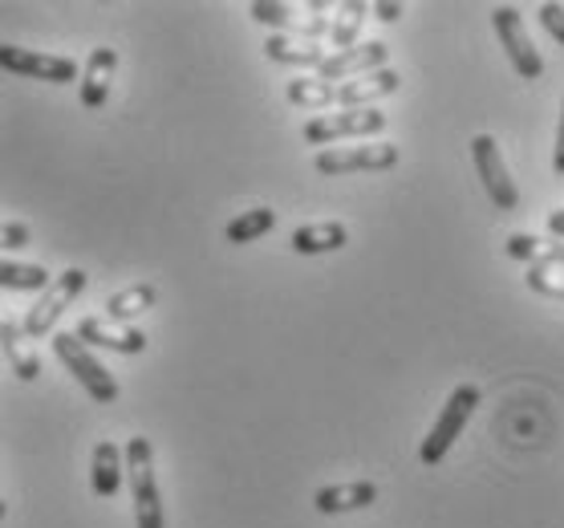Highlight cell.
Listing matches in <instances>:
<instances>
[{
    "label": "cell",
    "mask_w": 564,
    "mask_h": 528,
    "mask_svg": "<svg viewBox=\"0 0 564 528\" xmlns=\"http://www.w3.org/2000/svg\"><path fill=\"white\" fill-rule=\"evenodd\" d=\"M549 233L556 236V240H564V207H556V212H549Z\"/></svg>",
    "instance_id": "obj_32"
},
{
    "label": "cell",
    "mask_w": 564,
    "mask_h": 528,
    "mask_svg": "<svg viewBox=\"0 0 564 528\" xmlns=\"http://www.w3.org/2000/svg\"><path fill=\"white\" fill-rule=\"evenodd\" d=\"M0 69H4V74H17V78L53 82V86L77 82V65H74V57H62V53L21 50V45H0Z\"/></svg>",
    "instance_id": "obj_10"
},
{
    "label": "cell",
    "mask_w": 564,
    "mask_h": 528,
    "mask_svg": "<svg viewBox=\"0 0 564 528\" xmlns=\"http://www.w3.org/2000/svg\"><path fill=\"white\" fill-rule=\"evenodd\" d=\"M386 62H390V50H386V41H358L354 50L325 53V62L317 65V78L334 86V82L361 78V74L386 69Z\"/></svg>",
    "instance_id": "obj_11"
},
{
    "label": "cell",
    "mask_w": 564,
    "mask_h": 528,
    "mask_svg": "<svg viewBox=\"0 0 564 528\" xmlns=\"http://www.w3.org/2000/svg\"><path fill=\"white\" fill-rule=\"evenodd\" d=\"M373 500H378V484H370V479H354V484H329V488H317L313 508L325 516H337V513L370 508Z\"/></svg>",
    "instance_id": "obj_16"
},
{
    "label": "cell",
    "mask_w": 564,
    "mask_h": 528,
    "mask_svg": "<svg viewBox=\"0 0 564 528\" xmlns=\"http://www.w3.org/2000/svg\"><path fill=\"white\" fill-rule=\"evenodd\" d=\"M386 130V115L378 106L366 110H337V115H317L305 122V142L313 147H334L341 139H373Z\"/></svg>",
    "instance_id": "obj_5"
},
{
    "label": "cell",
    "mask_w": 564,
    "mask_h": 528,
    "mask_svg": "<svg viewBox=\"0 0 564 528\" xmlns=\"http://www.w3.org/2000/svg\"><path fill=\"white\" fill-rule=\"evenodd\" d=\"M82 289H86V272L82 269H65L62 277H53V281L41 289L37 301H33V310L25 313V322H21L25 337H33V342H37V337H50L57 317L82 297Z\"/></svg>",
    "instance_id": "obj_4"
},
{
    "label": "cell",
    "mask_w": 564,
    "mask_h": 528,
    "mask_svg": "<svg viewBox=\"0 0 564 528\" xmlns=\"http://www.w3.org/2000/svg\"><path fill=\"white\" fill-rule=\"evenodd\" d=\"M33 245V233L29 224H17V219H0V252H21V248Z\"/></svg>",
    "instance_id": "obj_27"
},
{
    "label": "cell",
    "mask_w": 564,
    "mask_h": 528,
    "mask_svg": "<svg viewBox=\"0 0 564 528\" xmlns=\"http://www.w3.org/2000/svg\"><path fill=\"white\" fill-rule=\"evenodd\" d=\"M394 142H358V147H325L313 168L321 175H354V171H390L398 168Z\"/></svg>",
    "instance_id": "obj_9"
},
{
    "label": "cell",
    "mask_w": 564,
    "mask_h": 528,
    "mask_svg": "<svg viewBox=\"0 0 564 528\" xmlns=\"http://www.w3.org/2000/svg\"><path fill=\"white\" fill-rule=\"evenodd\" d=\"M122 479H127L122 448H118L115 439H102V443L94 448V460H90V488H94V496H102V500L118 496Z\"/></svg>",
    "instance_id": "obj_17"
},
{
    "label": "cell",
    "mask_w": 564,
    "mask_h": 528,
    "mask_svg": "<svg viewBox=\"0 0 564 528\" xmlns=\"http://www.w3.org/2000/svg\"><path fill=\"white\" fill-rule=\"evenodd\" d=\"M272 228H276V212H272V207H252V212H240V216L224 228V240H228V245H252L260 236H269Z\"/></svg>",
    "instance_id": "obj_22"
},
{
    "label": "cell",
    "mask_w": 564,
    "mask_h": 528,
    "mask_svg": "<svg viewBox=\"0 0 564 528\" xmlns=\"http://www.w3.org/2000/svg\"><path fill=\"white\" fill-rule=\"evenodd\" d=\"M248 13L252 21L260 25H272V29H284V37H301V41H321L329 33V4H321L313 0L308 4V17H301L305 9H296V4H276V0H257V4H248Z\"/></svg>",
    "instance_id": "obj_7"
},
{
    "label": "cell",
    "mask_w": 564,
    "mask_h": 528,
    "mask_svg": "<svg viewBox=\"0 0 564 528\" xmlns=\"http://www.w3.org/2000/svg\"><path fill=\"white\" fill-rule=\"evenodd\" d=\"M50 346H53V354H57V362L74 374L82 387H86V395H90L94 402H118V395H122V390H118L115 374L94 358L86 342H77V334H65V330H62V334H53Z\"/></svg>",
    "instance_id": "obj_3"
},
{
    "label": "cell",
    "mask_w": 564,
    "mask_h": 528,
    "mask_svg": "<svg viewBox=\"0 0 564 528\" xmlns=\"http://www.w3.org/2000/svg\"><path fill=\"white\" fill-rule=\"evenodd\" d=\"M4 516H9V504H4V500H0V520H4Z\"/></svg>",
    "instance_id": "obj_33"
},
{
    "label": "cell",
    "mask_w": 564,
    "mask_h": 528,
    "mask_svg": "<svg viewBox=\"0 0 564 528\" xmlns=\"http://www.w3.org/2000/svg\"><path fill=\"white\" fill-rule=\"evenodd\" d=\"M471 163H475V175H479L484 187H488L491 204L500 207V212H516V207H520V187H516L512 171H508V163H503L500 142L491 139V134H475Z\"/></svg>",
    "instance_id": "obj_8"
},
{
    "label": "cell",
    "mask_w": 564,
    "mask_h": 528,
    "mask_svg": "<svg viewBox=\"0 0 564 528\" xmlns=\"http://www.w3.org/2000/svg\"><path fill=\"white\" fill-rule=\"evenodd\" d=\"M540 265H556V269H564V245H544Z\"/></svg>",
    "instance_id": "obj_31"
},
{
    "label": "cell",
    "mask_w": 564,
    "mask_h": 528,
    "mask_svg": "<svg viewBox=\"0 0 564 528\" xmlns=\"http://www.w3.org/2000/svg\"><path fill=\"white\" fill-rule=\"evenodd\" d=\"M524 281H528L532 293H544V297L564 301V269H556V265H528Z\"/></svg>",
    "instance_id": "obj_25"
},
{
    "label": "cell",
    "mask_w": 564,
    "mask_h": 528,
    "mask_svg": "<svg viewBox=\"0 0 564 528\" xmlns=\"http://www.w3.org/2000/svg\"><path fill=\"white\" fill-rule=\"evenodd\" d=\"M0 354H4V362L13 366V374L21 382L41 378V358L33 354V346H29L25 330H21L4 310H0Z\"/></svg>",
    "instance_id": "obj_15"
},
{
    "label": "cell",
    "mask_w": 564,
    "mask_h": 528,
    "mask_svg": "<svg viewBox=\"0 0 564 528\" xmlns=\"http://www.w3.org/2000/svg\"><path fill=\"white\" fill-rule=\"evenodd\" d=\"M540 25L549 29L556 45H564V4H540Z\"/></svg>",
    "instance_id": "obj_28"
},
{
    "label": "cell",
    "mask_w": 564,
    "mask_h": 528,
    "mask_svg": "<svg viewBox=\"0 0 564 528\" xmlns=\"http://www.w3.org/2000/svg\"><path fill=\"white\" fill-rule=\"evenodd\" d=\"M50 281H53L50 269H41V265L0 260V289H13V293H41Z\"/></svg>",
    "instance_id": "obj_23"
},
{
    "label": "cell",
    "mask_w": 564,
    "mask_h": 528,
    "mask_svg": "<svg viewBox=\"0 0 564 528\" xmlns=\"http://www.w3.org/2000/svg\"><path fill=\"white\" fill-rule=\"evenodd\" d=\"M122 464L130 472V504H134V525L139 528H167L163 496L154 484V448L147 435H134L122 448Z\"/></svg>",
    "instance_id": "obj_1"
},
{
    "label": "cell",
    "mask_w": 564,
    "mask_h": 528,
    "mask_svg": "<svg viewBox=\"0 0 564 528\" xmlns=\"http://www.w3.org/2000/svg\"><path fill=\"white\" fill-rule=\"evenodd\" d=\"M491 29H496V37H500L516 74L524 82H536L540 74H544V57H540V50L532 45V37H528V25H524V17H520V9H512V4L491 9Z\"/></svg>",
    "instance_id": "obj_6"
},
{
    "label": "cell",
    "mask_w": 564,
    "mask_h": 528,
    "mask_svg": "<svg viewBox=\"0 0 564 528\" xmlns=\"http://www.w3.org/2000/svg\"><path fill=\"white\" fill-rule=\"evenodd\" d=\"M115 69H118V53L110 50V45H98V50L90 53V62H86V69L77 74V94H82V106H86V110H102L106 106Z\"/></svg>",
    "instance_id": "obj_13"
},
{
    "label": "cell",
    "mask_w": 564,
    "mask_h": 528,
    "mask_svg": "<svg viewBox=\"0 0 564 528\" xmlns=\"http://www.w3.org/2000/svg\"><path fill=\"white\" fill-rule=\"evenodd\" d=\"M508 257L528 260V265H540V257H544V240H540V236H532V233L508 236Z\"/></svg>",
    "instance_id": "obj_26"
},
{
    "label": "cell",
    "mask_w": 564,
    "mask_h": 528,
    "mask_svg": "<svg viewBox=\"0 0 564 528\" xmlns=\"http://www.w3.org/2000/svg\"><path fill=\"white\" fill-rule=\"evenodd\" d=\"M349 245V228L341 219H321V224H305L293 233V252L301 257H321V252H337Z\"/></svg>",
    "instance_id": "obj_18"
},
{
    "label": "cell",
    "mask_w": 564,
    "mask_h": 528,
    "mask_svg": "<svg viewBox=\"0 0 564 528\" xmlns=\"http://www.w3.org/2000/svg\"><path fill=\"white\" fill-rule=\"evenodd\" d=\"M154 297L159 293H154V284H147V281L130 284V289H118V293L106 297V322L130 325L147 310H154Z\"/></svg>",
    "instance_id": "obj_19"
},
{
    "label": "cell",
    "mask_w": 564,
    "mask_h": 528,
    "mask_svg": "<svg viewBox=\"0 0 564 528\" xmlns=\"http://www.w3.org/2000/svg\"><path fill=\"white\" fill-rule=\"evenodd\" d=\"M366 13H370V4H361V0H346V4H337V17L329 21V33H325L329 45H334V53L354 50V45H358V33H361Z\"/></svg>",
    "instance_id": "obj_21"
},
{
    "label": "cell",
    "mask_w": 564,
    "mask_h": 528,
    "mask_svg": "<svg viewBox=\"0 0 564 528\" xmlns=\"http://www.w3.org/2000/svg\"><path fill=\"white\" fill-rule=\"evenodd\" d=\"M289 103L301 106V110H329L337 103V86L321 78H293L289 82Z\"/></svg>",
    "instance_id": "obj_24"
},
{
    "label": "cell",
    "mask_w": 564,
    "mask_h": 528,
    "mask_svg": "<svg viewBox=\"0 0 564 528\" xmlns=\"http://www.w3.org/2000/svg\"><path fill=\"white\" fill-rule=\"evenodd\" d=\"M475 407H479V387L463 382V387L451 390V399L443 402L435 427L426 431L423 448H419V460H423L426 467H435L447 460V451L455 448V439L463 435V427H467V419L475 414Z\"/></svg>",
    "instance_id": "obj_2"
},
{
    "label": "cell",
    "mask_w": 564,
    "mask_h": 528,
    "mask_svg": "<svg viewBox=\"0 0 564 528\" xmlns=\"http://www.w3.org/2000/svg\"><path fill=\"white\" fill-rule=\"evenodd\" d=\"M552 171L564 180V103H561V122H556V151H552Z\"/></svg>",
    "instance_id": "obj_29"
},
{
    "label": "cell",
    "mask_w": 564,
    "mask_h": 528,
    "mask_svg": "<svg viewBox=\"0 0 564 528\" xmlns=\"http://www.w3.org/2000/svg\"><path fill=\"white\" fill-rule=\"evenodd\" d=\"M264 53H269V62L276 65H313L317 69L325 62V45L321 41H301V37H284V33H272L264 41Z\"/></svg>",
    "instance_id": "obj_20"
},
{
    "label": "cell",
    "mask_w": 564,
    "mask_h": 528,
    "mask_svg": "<svg viewBox=\"0 0 564 528\" xmlns=\"http://www.w3.org/2000/svg\"><path fill=\"white\" fill-rule=\"evenodd\" d=\"M77 342L98 349H115V354H142L147 349V334L130 330V325H110L106 317H82L77 322Z\"/></svg>",
    "instance_id": "obj_12"
},
{
    "label": "cell",
    "mask_w": 564,
    "mask_h": 528,
    "mask_svg": "<svg viewBox=\"0 0 564 528\" xmlns=\"http://www.w3.org/2000/svg\"><path fill=\"white\" fill-rule=\"evenodd\" d=\"M370 13L378 17V21H386V25H394L398 17H402V4H370Z\"/></svg>",
    "instance_id": "obj_30"
},
{
    "label": "cell",
    "mask_w": 564,
    "mask_h": 528,
    "mask_svg": "<svg viewBox=\"0 0 564 528\" xmlns=\"http://www.w3.org/2000/svg\"><path fill=\"white\" fill-rule=\"evenodd\" d=\"M402 86V78H398V69H373V74H361V78H349L337 86V103L346 106V110H366V106H373L378 98H390V94Z\"/></svg>",
    "instance_id": "obj_14"
}]
</instances>
